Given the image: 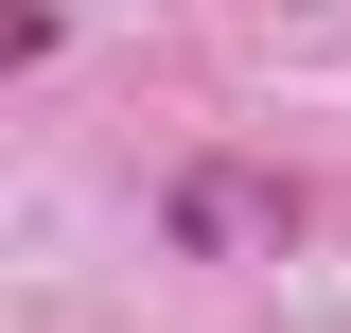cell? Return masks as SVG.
<instances>
[]
</instances>
